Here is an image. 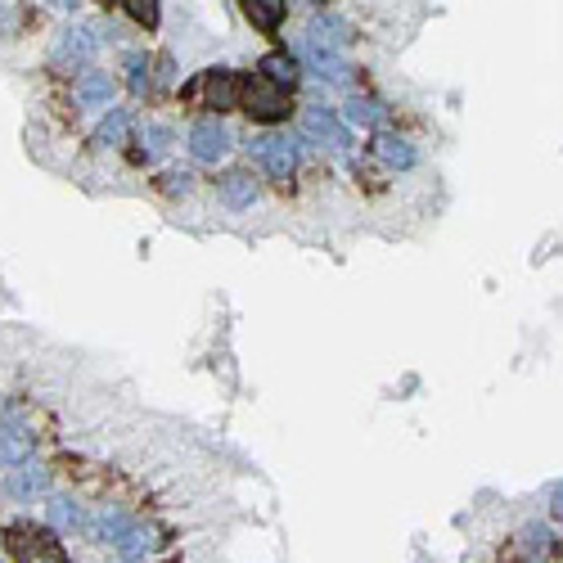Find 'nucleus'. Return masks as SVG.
Wrapping results in <instances>:
<instances>
[{"label": "nucleus", "mask_w": 563, "mask_h": 563, "mask_svg": "<svg viewBox=\"0 0 563 563\" xmlns=\"http://www.w3.org/2000/svg\"><path fill=\"white\" fill-rule=\"evenodd\" d=\"M95 50H100V37H95L91 28H82V23H73V28H64L55 37L50 68H59V73H82V68H91Z\"/></svg>", "instance_id": "f257e3e1"}, {"label": "nucleus", "mask_w": 563, "mask_h": 563, "mask_svg": "<svg viewBox=\"0 0 563 563\" xmlns=\"http://www.w3.org/2000/svg\"><path fill=\"white\" fill-rule=\"evenodd\" d=\"M239 104H244V113L253 122H284L289 118V91L271 86L262 73H257L253 82H239Z\"/></svg>", "instance_id": "f03ea898"}, {"label": "nucleus", "mask_w": 563, "mask_h": 563, "mask_svg": "<svg viewBox=\"0 0 563 563\" xmlns=\"http://www.w3.org/2000/svg\"><path fill=\"white\" fill-rule=\"evenodd\" d=\"M248 149L257 154V163L266 167V176L275 185H293V176H298V145L289 136H257Z\"/></svg>", "instance_id": "7ed1b4c3"}, {"label": "nucleus", "mask_w": 563, "mask_h": 563, "mask_svg": "<svg viewBox=\"0 0 563 563\" xmlns=\"http://www.w3.org/2000/svg\"><path fill=\"white\" fill-rule=\"evenodd\" d=\"M298 131H302V140H311V145H320V149H343L347 145L343 118H338L334 109H320V104H307V109L298 113Z\"/></svg>", "instance_id": "20e7f679"}, {"label": "nucleus", "mask_w": 563, "mask_h": 563, "mask_svg": "<svg viewBox=\"0 0 563 563\" xmlns=\"http://www.w3.org/2000/svg\"><path fill=\"white\" fill-rule=\"evenodd\" d=\"M185 95H203L208 100V109L226 113V109H239V77L230 73V68H208V73L199 77L194 86H185Z\"/></svg>", "instance_id": "39448f33"}, {"label": "nucleus", "mask_w": 563, "mask_h": 563, "mask_svg": "<svg viewBox=\"0 0 563 563\" xmlns=\"http://www.w3.org/2000/svg\"><path fill=\"white\" fill-rule=\"evenodd\" d=\"M190 154L199 158V163H212V167L230 154V131L221 127V118H199L194 122L190 127Z\"/></svg>", "instance_id": "423d86ee"}, {"label": "nucleus", "mask_w": 563, "mask_h": 563, "mask_svg": "<svg viewBox=\"0 0 563 563\" xmlns=\"http://www.w3.org/2000/svg\"><path fill=\"white\" fill-rule=\"evenodd\" d=\"M113 91H118V82H113L109 73H100V68H82V77H77V86H73L82 109H109Z\"/></svg>", "instance_id": "0eeeda50"}, {"label": "nucleus", "mask_w": 563, "mask_h": 563, "mask_svg": "<svg viewBox=\"0 0 563 563\" xmlns=\"http://www.w3.org/2000/svg\"><path fill=\"white\" fill-rule=\"evenodd\" d=\"M307 41L320 50H338V55H343V50L352 46V28H347L343 19H334V14H316L307 28Z\"/></svg>", "instance_id": "6e6552de"}, {"label": "nucleus", "mask_w": 563, "mask_h": 563, "mask_svg": "<svg viewBox=\"0 0 563 563\" xmlns=\"http://www.w3.org/2000/svg\"><path fill=\"white\" fill-rule=\"evenodd\" d=\"M302 64H307L320 82H334V86L352 77V64H347L338 50H320V46H311V41H307V50H302Z\"/></svg>", "instance_id": "1a4fd4ad"}, {"label": "nucleus", "mask_w": 563, "mask_h": 563, "mask_svg": "<svg viewBox=\"0 0 563 563\" xmlns=\"http://www.w3.org/2000/svg\"><path fill=\"white\" fill-rule=\"evenodd\" d=\"M257 73H262L271 86H280V91H293V86L302 82V64H298L293 55H284V50H271V55H262Z\"/></svg>", "instance_id": "9d476101"}, {"label": "nucleus", "mask_w": 563, "mask_h": 563, "mask_svg": "<svg viewBox=\"0 0 563 563\" xmlns=\"http://www.w3.org/2000/svg\"><path fill=\"white\" fill-rule=\"evenodd\" d=\"M32 455H37V442H32L28 428H0V464L5 469L32 464Z\"/></svg>", "instance_id": "9b49d317"}, {"label": "nucleus", "mask_w": 563, "mask_h": 563, "mask_svg": "<svg viewBox=\"0 0 563 563\" xmlns=\"http://www.w3.org/2000/svg\"><path fill=\"white\" fill-rule=\"evenodd\" d=\"M217 194H221V203H226V208L244 212V208H253V203H257V181L248 172H226V176H221V185H217Z\"/></svg>", "instance_id": "f8f14e48"}, {"label": "nucleus", "mask_w": 563, "mask_h": 563, "mask_svg": "<svg viewBox=\"0 0 563 563\" xmlns=\"http://www.w3.org/2000/svg\"><path fill=\"white\" fill-rule=\"evenodd\" d=\"M127 136H131V113L127 109H109V118L95 127V145H100V149L127 145Z\"/></svg>", "instance_id": "ddd939ff"}, {"label": "nucleus", "mask_w": 563, "mask_h": 563, "mask_svg": "<svg viewBox=\"0 0 563 563\" xmlns=\"http://www.w3.org/2000/svg\"><path fill=\"white\" fill-rule=\"evenodd\" d=\"M518 545H523L527 563H545L550 559V550H554V532L550 527H541V523H527L523 532H518Z\"/></svg>", "instance_id": "4468645a"}, {"label": "nucleus", "mask_w": 563, "mask_h": 563, "mask_svg": "<svg viewBox=\"0 0 563 563\" xmlns=\"http://www.w3.org/2000/svg\"><path fill=\"white\" fill-rule=\"evenodd\" d=\"M113 545H118L122 559H145V554L154 550V532H149V527H140V523H127L118 536H113Z\"/></svg>", "instance_id": "2eb2a0df"}, {"label": "nucleus", "mask_w": 563, "mask_h": 563, "mask_svg": "<svg viewBox=\"0 0 563 563\" xmlns=\"http://www.w3.org/2000/svg\"><path fill=\"white\" fill-rule=\"evenodd\" d=\"M284 0H244V14H248V23L253 28H262V32H275L284 23Z\"/></svg>", "instance_id": "dca6fc26"}, {"label": "nucleus", "mask_w": 563, "mask_h": 563, "mask_svg": "<svg viewBox=\"0 0 563 563\" xmlns=\"http://www.w3.org/2000/svg\"><path fill=\"white\" fill-rule=\"evenodd\" d=\"M5 487H10L14 496H46L50 491V469H28V464H19Z\"/></svg>", "instance_id": "f3484780"}, {"label": "nucleus", "mask_w": 563, "mask_h": 563, "mask_svg": "<svg viewBox=\"0 0 563 563\" xmlns=\"http://www.w3.org/2000/svg\"><path fill=\"white\" fill-rule=\"evenodd\" d=\"M50 527H55V532H82L86 527L82 505H73L68 496H55L50 500Z\"/></svg>", "instance_id": "a211bd4d"}, {"label": "nucleus", "mask_w": 563, "mask_h": 563, "mask_svg": "<svg viewBox=\"0 0 563 563\" xmlns=\"http://www.w3.org/2000/svg\"><path fill=\"white\" fill-rule=\"evenodd\" d=\"M383 118H388V109H383L379 100H370V95H356V100L347 104V122H352V127H379Z\"/></svg>", "instance_id": "6ab92c4d"}, {"label": "nucleus", "mask_w": 563, "mask_h": 563, "mask_svg": "<svg viewBox=\"0 0 563 563\" xmlns=\"http://www.w3.org/2000/svg\"><path fill=\"white\" fill-rule=\"evenodd\" d=\"M379 158L388 167H415V149H410V140H401V136H383L379 140Z\"/></svg>", "instance_id": "aec40b11"}, {"label": "nucleus", "mask_w": 563, "mask_h": 563, "mask_svg": "<svg viewBox=\"0 0 563 563\" xmlns=\"http://www.w3.org/2000/svg\"><path fill=\"white\" fill-rule=\"evenodd\" d=\"M122 10H127L131 19H136L145 32H154V28H158V19H163V10H158V0H122Z\"/></svg>", "instance_id": "412c9836"}, {"label": "nucleus", "mask_w": 563, "mask_h": 563, "mask_svg": "<svg viewBox=\"0 0 563 563\" xmlns=\"http://www.w3.org/2000/svg\"><path fill=\"white\" fill-rule=\"evenodd\" d=\"M127 82H131V91H136V95H145L149 91V55H140V50H136V55H127Z\"/></svg>", "instance_id": "4be33fe9"}, {"label": "nucleus", "mask_w": 563, "mask_h": 563, "mask_svg": "<svg viewBox=\"0 0 563 563\" xmlns=\"http://www.w3.org/2000/svg\"><path fill=\"white\" fill-rule=\"evenodd\" d=\"M127 523H131L127 514H118V509H104V514H100V536H104V541H113V536H118Z\"/></svg>", "instance_id": "5701e85b"}, {"label": "nucleus", "mask_w": 563, "mask_h": 563, "mask_svg": "<svg viewBox=\"0 0 563 563\" xmlns=\"http://www.w3.org/2000/svg\"><path fill=\"white\" fill-rule=\"evenodd\" d=\"M167 140H172V136H167V127H145V145H149V154H163Z\"/></svg>", "instance_id": "b1692460"}, {"label": "nucleus", "mask_w": 563, "mask_h": 563, "mask_svg": "<svg viewBox=\"0 0 563 563\" xmlns=\"http://www.w3.org/2000/svg\"><path fill=\"white\" fill-rule=\"evenodd\" d=\"M550 509H554V518H563V482H554V491H550Z\"/></svg>", "instance_id": "393cba45"}, {"label": "nucleus", "mask_w": 563, "mask_h": 563, "mask_svg": "<svg viewBox=\"0 0 563 563\" xmlns=\"http://www.w3.org/2000/svg\"><path fill=\"white\" fill-rule=\"evenodd\" d=\"M46 5H55V10H64V14H77V10H82V0H46Z\"/></svg>", "instance_id": "a878e982"}, {"label": "nucleus", "mask_w": 563, "mask_h": 563, "mask_svg": "<svg viewBox=\"0 0 563 563\" xmlns=\"http://www.w3.org/2000/svg\"><path fill=\"white\" fill-rule=\"evenodd\" d=\"M0 23H14V0H0Z\"/></svg>", "instance_id": "bb28decb"}, {"label": "nucleus", "mask_w": 563, "mask_h": 563, "mask_svg": "<svg viewBox=\"0 0 563 563\" xmlns=\"http://www.w3.org/2000/svg\"><path fill=\"white\" fill-rule=\"evenodd\" d=\"M127 563H140V559H127Z\"/></svg>", "instance_id": "cd10ccee"}]
</instances>
